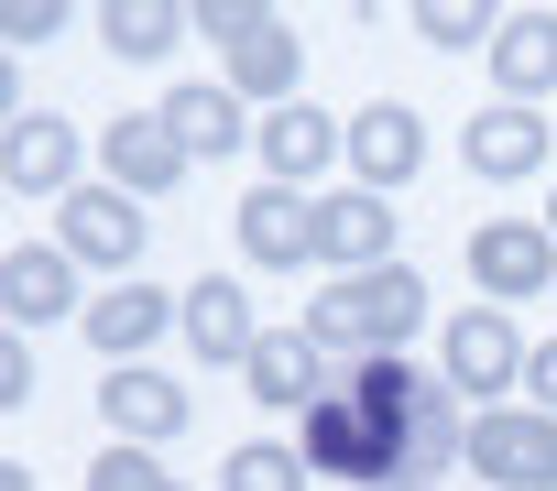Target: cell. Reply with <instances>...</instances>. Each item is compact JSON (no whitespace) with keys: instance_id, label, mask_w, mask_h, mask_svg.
<instances>
[{"instance_id":"cell-24","label":"cell","mask_w":557,"mask_h":491,"mask_svg":"<svg viewBox=\"0 0 557 491\" xmlns=\"http://www.w3.org/2000/svg\"><path fill=\"white\" fill-rule=\"evenodd\" d=\"M405 34H426L437 55H459V45H492L503 23L481 12V0H416V12H405Z\"/></svg>"},{"instance_id":"cell-13","label":"cell","mask_w":557,"mask_h":491,"mask_svg":"<svg viewBox=\"0 0 557 491\" xmlns=\"http://www.w3.org/2000/svg\"><path fill=\"white\" fill-rule=\"evenodd\" d=\"M329 382H339V372H329V350H318L307 328H285V339L262 328V350L240 361V393H251V404H285V415H318Z\"/></svg>"},{"instance_id":"cell-20","label":"cell","mask_w":557,"mask_h":491,"mask_svg":"<svg viewBox=\"0 0 557 491\" xmlns=\"http://www.w3.org/2000/svg\"><path fill=\"white\" fill-rule=\"evenodd\" d=\"M492 88H503L513 110H535V99L557 88V12H503V34H492Z\"/></svg>"},{"instance_id":"cell-10","label":"cell","mask_w":557,"mask_h":491,"mask_svg":"<svg viewBox=\"0 0 557 491\" xmlns=\"http://www.w3.org/2000/svg\"><path fill=\"white\" fill-rule=\"evenodd\" d=\"M318 263H329V285H350V274H383V263H394V207H383L372 186L318 197Z\"/></svg>"},{"instance_id":"cell-22","label":"cell","mask_w":557,"mask_h":491,"mask_svg":"<svg viewBox=\"0 0 557 491\" xmlns=\"http://www.w3.org/2000/svg\"><path fill=\"white\" fill-rule=\"evenodd\" d=\"M186 34H197V12H175V0H99V45L121 66H164Z\"/></svg>"},{"instance_id":"cell-15","label":"cell","mask_w":557,"mask_h":491,"mask_svg":"<svg viewBox=\"0 0 557 491\" xmlns=\"http://www.w3.org/2000/svg\"><path fill=\"white\" fill-rule=\"evenodd\" d=\"M416 164H426V121H416L405 99H372V110H350V175H361L372 197H394Z\"/></svg>"},{"instance_id":"cell-11","label":"cell","mask_w":557,"mask_h":491,"mask_svg":"<svg viewBox=\"0 0 557 491\" xmlns=\"http://www.w3.org/2000/svg\"><path fill=\"white\" fill-rule=\"evenodd\" d=\"M546 153H557V131H546L535 110H513V99H492V110L459 131V164H470L481 186H524V175H546Z\"/></svg>"},{"instance_id":"cell-27","label":"cell","mask_w":557,"mask_h":491,"mask_svg":"<svg viewBox=\"0 0 557 491\" xmlns=\"http://www.w3.org/2000/svg\"><path fill=\"white\" fill-rule=\"evenodd\" d=\"M524 404L557 415V339H535V361H524Z\"/></svg>"},{"instance_id":"cell-4","label":"cell","mask_w":557,"mask_h":491,"mask_svg":"<svg viewBox=\"0 0 557 491\" xmlns=\"http://www.w3.org/2000/svg\"><path fill=\"white\" fill-rule=\"evenodd\" d=\"M524 361H535V350H524V328H513L503 306H459V317L437 328V372H448V393H470L481 415L524 382Z\"/></svg>"},{"instance_id":"cell-25","label":"cell","mask_w":557,"mask_h":491,"mask_svg":"<svg viewBox=\"0 0 557 491\" xmlns=\"http://www.w3.org/2000/svg\"><path fill=\"white\" fill-rule=\"evenodd\" d=\"M88 491H175V480L153 469V448H132V437H110V448L88 458Z\"/></svg>"},{"instance_id":"cell-14","label":"cell","mask_w":557,"mask_h":491,"mask_svg":"<svg viewBox=\"0 0 557 491\" xmlns=\"http://www.w3.org/2000/svg\"><path fill=\"white\" fill-rule=\"evenodd\" d=\"M164 328H186V295H164V285H110V295H88V350L121 372V361H143Z\"/></svg>"},{"instance_id":"cell-8","label":"cell","mask_w":557,"mask_h":491,"mask_svg":"<svg viewBox=\"0 0 557 491\" xmlns=\"http://www.w3.org/2000/svg\"><path fill=\"white\" fill-rule=\"evenodd\" d=\"M230 229H240V263H262V274L318 263V197H307V186H251Z\"/></svg>"},{"instance_id":"cell-18","label":"cell","mask_w":557,"mask_h":491,"mask_svg":"<svg viewBox=\"0 0 557 491\" xmlns=\"http://www.w3.org/2000/svg\"><path fill=\"white\" fill-rule=\"evenodd\" d=\"M164 121H175V142L197 153V164H219V153H240L262 121H251V99L230 88V77H197V88H175L164 99Z\"/></svg>"},{"instance_id":"cell-19","label":"cell","mask_w":557,"mask_h":491,"mask_svg":"<svg viewBox=\"0 0 557 491\" xmlns=\"http://www.w3.org/2000/svg\"><path fill=\"white\" fill-rule=\"evenodd\" d=\"M186 350H197V361H230V372L262 350V328H251V295H240L230 274H197V285H186Z\"/></svg>"},{"instance_id":"cell-3","label":"cell","mask_w":557,"mask_h":491,"mask_svg":"<svg viewBox=\"0 0 557 491\" xmlns=\"http://www.w3.org/2000/svg\"><path fill=\"white\" fill-rule=\"evenodd\" d=\"M197 34L230 55V88H240V99H262V110H296L307 45L285 34V12H262V0H197Z\"/></svg>"},{"instance_id":"cell-16","label":"cell","mask_w":557,"mask_h":491,"mask_svg":"<svg viewBox=\"0 0 557 491\" xmlns=\"http://www.w3.org/2000/svg\"><path fill=\"white\" fill-rule=\"evenodd\" d=\"M99 415H110V437L164 448V437H186V382H164L153 361H121V372L99 382Z\"/></svg>"},{"instance_id":"cell-28","label":"cell","mask_w":557,"mask_h":491,"mask_svg":"<svg viewBox=\"0 0 557 491\" xmlns=\"http://www.w3.org/2000/svg\"><path fill=\"white\" fill-rule=\"evenodd\" d=\"M23 393H34V350H23V339H0V404H23Z\"/></svg>"},{"instance_id":"cell-1","label":"cell","mask_w":557,"mask_h":491,"mask_svg":"<svg viewBox=\"0 0 557 491\" xmlns=\"http://www.w3.org/2000/svg\"><path fill=\"white\" fill-rule=\"evenodd\" d=\"M307 469L318 480H361V491H426L437 469L470 458V415L448 393V372H416L405 350L350 361L329 382V404L307 415Z\"/></svg>"},{"instance_id":"cell-29","label":"cell","mask_w":557,"mask_h":491,"mask_svg":"<svg viewBox=\"0 0 557 491\" xmlns=\"http://www.w3.org/2000/svg\"><path fill=\"white\" fill-rule=\"evenodd\" d=\"M546 240H557V197H546Z\"/></svg>"},{"instance_id":"cell-23","label":"cell","mask_w":557,"mask_h":491,"mask_svg":"<svg viewBox=\"0 0 557 491\" xmlns=\"http://www.w3.org/2000/svg\"><path fill=\"white\" fill-rule=\"evenodd\" d=\"M318 469H307V448H273V437H251V448H230V469H219V491H307Z\"/></svg>"},{"instance_id":"cell-2","label":"cell","mask_w":557,"mask_h":491,"mask_svg":"<svg viewBox=\"0 0 557 491\" xmlns=\"http://www.w3.org/2000/svg\"><path fill=\"white\" fill-rule=\"evenodd\" d=\"M416 328H426V285H416L405 263L350 274V285H329V295L307 306V339H318L329 361H383V350H405Z\"/></svg>"},{"instance_id":"cell-6","label":"cell","mask_w":557,"mask_h":491,"mask_svg":"<svg viewBox=\"0 0 557 491\" xmlns=\"http://www.w3.org/2000/svg\"><path fill=\"white\" fill-rule=\"evenodd\" d=\"M143 240H153V218H143V197H121V186H77V197L55 207V252H66L77 274H132Z\"/></svg>"},{"instance_id":"cell-7","label":"cell","mask_w":557,"mask_h":491,"mask_svg":"<svg viewBox=\"0 0 557 491\" xmlns=\"http://www.w3.org/2000/svg\"><path fill=\"white\" fill-rule=\"evenodd\" d=\"M470 285H481L492 306L557 295V240H546V218H481V229H470Z\"/></svg>"},{"instance_id":"cell-21","label":"cell","mask_w":557,"mask_h":491,"mask_svg":"<svg viewBox=\"0 0 557 491\" xmlns=\"http://www.w3.org/2000/svg\"><path fill=\"white\" fill-rule=\"evenodd\" d=\"M0 306H12L23 328L77 317V263L55 252V240H23V252H0Z\"/></svg>"},{"instance_id":"cell-5","label":"cell","mask_w":557,"mask_h":491,"mask_svg":"<svg viewBox=\"0 0 557 491\" xmlns=\"http://www.w3.org/2000/svg\"><path fill=\"white\" fill-rule=\"evenodd\" d=\"M470 469H481V491H557V415H535V404L470 415Z\"/></svg>"},{"instance_id":"cell-17","label":"cell","mask_w":557,"mask_h":491,"mask_svg":"<svg viewBox=\"0 0 557 491\" xmlns=\"http://www.w3.org/2000/svg\"><path fill=\"white\" fill-rule=\"evenodd\" d=\"M0 186L12 197H77V121H12L0 131Z\"/></svg>"},{"instance_id":"cell-12","label":"cell","mask_w":557,"mask_h":491,"mask_svg":"<svg viewBox=\"0 0 557 491\" xmlns=\"http://www.w3.org/2000/svg\"><path fill=\"white\" fill-rule=\"evenodd\" d=\"M251 142H262V186H318V175L350 153V121H329V110L296 99V110H262Z\"/></svg>"},{"instance_id":"cell-9","label":"cell","mask_w":557,"mask_h":491,"mask_svg":"<svg viewBox=\"0 0 557 491\" xmlns=\"http://www.w3.org/2000/svg\"><path fill=\"white\" fill-rule=\"evenodd\" d=\"M99 164H110V186H121V197H175L197 153L175 142V121H164V110H132V121H110V131H99Z\"/></svg>"},{"instance_id":"cell-26","label":"cell","mask_w":557,"mask_h":491,"mask_svg":"<svg viewBox=\"0 0 557 491\" xmlns=\"http://www.w3.org/2000/svg\"><path fill=\"white\" fill-rule=\"evenodd\" d=\"M77 12H66V0H12V12H0V34H12V45H55Z\"/></svg>"}]
</instances>
